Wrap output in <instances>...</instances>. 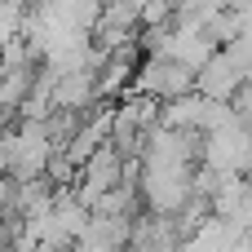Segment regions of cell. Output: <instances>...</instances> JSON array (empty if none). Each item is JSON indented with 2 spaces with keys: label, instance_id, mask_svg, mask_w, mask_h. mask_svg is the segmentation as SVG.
Listing matches in <instances>:
<instances>
[{
  "label": "cell",
  "instance_id": "1",
  "mask_svg": "<svg viewBox=\"0 0 252 252\" xmlns=\"http://www.w3.org/2000/svg\"><path fill=\"white\" fill-rule=\"evenodd\" d=\"M58 155V142L44 120H18L0 137V173L18 182H35L49 173V159Z\"/></svg>",
  "mask_w": 252,
  "mask_h": 252
}]
</instances>
